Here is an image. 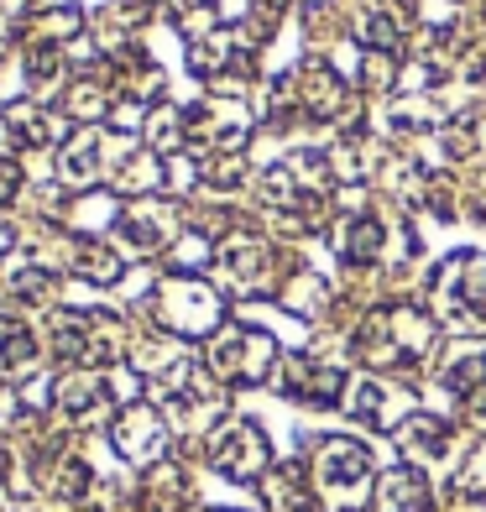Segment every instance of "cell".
<instances>
[{"label":"cell","instance_id":"6da1fadb","mask_svg":"<svg viewBox=\"0 0 486 512\" xmlns=\"http://www.w3.org/2000/svg\"><path fill=\"white\" fill-rule=\"evenodd\" d=\"M272 361V340L267 335H251V330H236V335H225L215 345V371L230 382H251V377H262Z\"/></svg>","mask_w":486,"mask_h":512},{"label":"cell","instance_id":"7a4b0ae2","mask_svg":"<svg viewBox=\"0 0 486 512\" xmlns=\"http://www.w3.org/2000/svg\"><path fill=\"white\" fill-rule=\"evenodd\" d=\"M215 465L230 476H257L262 465H267V439L251 429V424H236L230 434L215 439Z\"/></svg>","mask_w":486,"mask_h":512},{"label":"cell","instance_id":"3957f363","mask_svg":"<svg viewBox=\"0 0 486 512\" xmlns=\"http://www.w3.org/2000/svg\"><path fill=\"white\" fill-rule=\"evenodd\" d=\"M298 105H304L314 121H330V115L345 110V79L335 74V68H324V63L304 68V95H298Z\"/></svg>","mask_w":486,"mask_h":512},{"label":"cell","instance_id":"277c9868","mask_svg":"<svg viewBox=\"0 0 486 512\" xmlns=\"http://www.w3.org/2000/svg\"><path fill=\"white\" fill-rule=\"evenodd\" d=\"M387 246V230L372 220V215H356V220H345L340 225V236H335V251L345 256L351 267H366V262H377Z\"/></svg>","mask_w":486,"mask_h":512},{"label":"cell","instance_id":"5b68a950","mask_svg":"<svg viewBox=\"0 0 486 512\" xmlns=\"http://www.w3.org/2000/svg\"><path fill=\"white\" fill-rule=\"evenodd\" d=\"M377 512H429V481L419 471H392L377 486Z\"/></svg>","mask_w":486,"mask_h":512},{"label":"cell","instance_id":"8992f818","mask_svg":"<svg viewBox=\"0 0 486 512\" xmlns=\"http://www.w3.org/2000/svg\"><path fill=\"white\" fill-rule=\"evenodd\" d=\"M398 439H403V450L408 455H445L450 450V424L445 418H408V424L398 429Z\"/></svg>","mask_w":486,"mask_h":512},{"label":"cell","instance_id":"52a82bcc","mask_svg":"<svg viewBox=\"0 0 486 512\" xmlns=\"http://www.w3.org/2000/svg\"><path fill=\"white\" fill-rule=\"evenodd\" d=\"M356 42H366V48H372V53H398L403 48V27H398V21H392V16H382V11H366L361 21H356Z\"/></svg>","mask_w":486,"mask_h":512},{"label":"cell","instance_id":"ba28073f","mask_svg":"<svg viewBox=\"0 0 486 512\" xmlns=\"http://www.w3.org/2000/svg\"><path fill=\"white\" fill-rule=\"evenodd\" d=\"M157 418L147 413V408H136V413H126V429H121V450L126 455H152L157 450Z\"/></svg>","mask_w":486,"mask_h":512}]
</instances>
